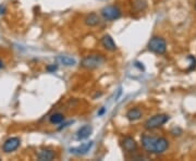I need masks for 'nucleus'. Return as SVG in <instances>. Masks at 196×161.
Segmentation results:
<instances>
[{
    "label": "nucleus",
    "mask_w": 196,
    "mask_h": 161,
    "mask_svg": "<svg viewBox=\"0 0 196 161\" xmlns=\"http://www.w3.org/2000/svg\"><path fill=\"white\" fill-rule=\"evenodd\" d=\"M49 121L51 124H60L65 121V116L60 112H57L49 116Z\"/></svg>",
    "instance_id": "obj_15"
},
{
    "label": "nucleus",
    "mask_w": 196,
    "mask_h": 161,
    "mask_svg": "<svg viewBox=\"0 0 196 161\" xmlns=\"http://www.w3.org/2000/svg\"><path fill=\"white\" fill-rule=\"evenodd\" d=\"M20 144H21V140H20L19 137H10L3 143L2 145V150L6 154H10L12 151L17 150L20 147Z\"/></svg>",
    "instance_id": "obj_6"
},
{
    "label": "nucleus",
    "mask_w": 196,
    "mask_h": 161,
    "mask_svg": "<svg viewBox=\"0 0 196 161\" xmlns=\"http://www.w3.org/2000/svg\"><path fill=\"white\" fill-rule=\"evenodd\" d=\"M105 110H106V109H105V108L103 107V108H101V109H100V110H99V111H98V113H97V114H98L99 116H103V114L105 113Z\"/></svg>",
    "instance_id": "obj_19"
},
{
    "label": "nucleus",
    "mask_w": 196,
    "mask_h": 161,
    "mask_svg": "<svg viewBox=\"0 0 196 161\" xmlns=\"http://www.w3.org/2000/svg\"><path fill=\"white\" fill-rule=\"evenodd\" d=\"M100 14L106 21H116V20L120 19L122 12L116 6H106L101 9Z\"/></svg>",
    "instance_id": "obj_5"
},
{
    "label": "nucleus",
    "mask_w": 196,
    "mask_h": 161,
    "mask_svg": "<svg viewBox=\"0 0 196 161\" xmlns=\"http://www.w3.org/2000/svg\"><path fill=\"white\" fill-rule=\"evenodd\" d=\"M148 49L156 54H164L167 51V43L162 37L155 36L148 41Z\"/></svg>",
    "instance_id": "obj_4"
},
{
    "label": "nucleus",
    "mask_w": 196,
    "mask_h": 161,
    "mask_svg": "<svg viewBox=\"0 0 196 161\" xmlns=\"http://www.w3.org/2000/svg\"><path fill=\"white\" fill-rule=\"evenodd\" d=\"M101 45L108 51H116L117 50V45L114 43L113 38L110 36L109 34H106L101 37Z\"/></svg>",
    "instance_id": "obj_8"
},
{
    "label": "nucleus",
    "mask_w": 196,
    "mask_h": 161,
    "mask_svg": "<svg viewBox=\"0 0 196 161\" xmlns=\"http://www.w3.org/2000/svg\"><path fill=\"white\" fill-rule=\"evenodd\" d=\"M195 9H196V4H195Z\"/></svg>",
    "instance_id": "obj_22"
},
{
    "label": "nucleus",
    "mask_w": 196,
    "mask_h": 161,
    "mask_svg": "<svg viewBox=\"0 0 196 161\" xmlns=\"http://www.w3.org/2000/svg\"><path fill=\"white\" fill-rule=\"evenodd\" d=\"M84 23L86 24L87 26L93 27V26H96L100 23V17H99V15L96 14V13H89V14H87L86 17H85Z\"/></svg>",
    "instance_id": "obj_13"
},
{
    "label": "nucleus",
    "mask_w": 196,
    "mask_h": 161,
    "mask_svg": "<svg viewBox=\"0 0 196 161\" xmlns=\"http://www.w3.org/2000/svg\"><path fill=\"white\" fill-rule=\"evenodd\" d=\"M4 12H6V6L4 4H0V15L4 14Z\"/></svg>",
    "instance_id": "obj_18"
},
{
    "label": "nucleus",
    "mask_w": 196,
    "mask_h": 161,
    "mask_svg": "<svg viewBox=\"0 0 196 161\" xmlns=\"http://www.w3.org/2000/svg\"><path fill=\"white\" fill-rule=\"evenodd\" d=\"M57 61H58L60 64L65 65V67H73V65L76 64V60L71 56H68V54H60L57 58Z\"/></svg>",
    "instance_id": "obj_11"
},
{
    "label": "nucleus",
    "mask_w": 196,
    "mask_h": 161,
    "mask_svg": "<svg viewBox=\"0 0 196 161\" xmlns=\"http://www.w3.org/2000/svg\"><path fill=\"white\" fill-rule=\"evenodd\" d=\"M57 69H58V65H57V64H50V65H48V67H47V71L50 72V73L55 72Z\"/></svg>",
    "instance_id": "obj_17"
},
{
    "label": "nucleus",
    "mask_w": 196,
    "mask_h": 161,
    "mask_svg": "<svg viewBox=\"0 0 196 161\" xmlns=\"http://www.w3.org/2000/svg\"><path fill=\"white\" fill-rule=\"evenodd\" d=\"M147 8V1L146 0H134L133 2V9L135 11H144Z\"/></svg>",
    "instance_id": "obj_16"
},
{
    "label": "nucleus",
    "mask_w": 196,
    "mask_h": 161,
    "mask_svg": "<svg viewBox=\"0 0 196 161\" xmlns=\"http://www.w3.org/2000/svg\"><path fill=\"white\" fill-rule=\"evenodd\" d=\"M120 95H121V87L118 89V95L116 96V100H118V98H119V96H120Z\"/></svg>",
    "instance_id": "obj_20"
},
{
    "label": "nucleus",
    "mask_w": 196,
    "mask_h": 161,
    "mask_svg": "<svg viewBox=\"0 0 196 161\" xmlns=\"http://www.w3.org/2000/svg\"><path fill=\"white\" fill-rule=\"evenodd\" d=\"M122 147L127 153H133L137 148V143L131 136H127L124 140H122Z\"/></svg>",
    "instance_id": "obj_10"
},
{
    "label": "nucleus",
    "mask_w": 196,
    "mask_h": 161,
    "mask_svg": "<svg viewBox=\"0 0 196 161\" xmlns=\"http://www.w3.org/2000/svg\"><path fill=\"white\" fill-rule=\"evenodd\" d=\"M143 116V112L141 109L138 108H133V109H130L129 111L127 112V119L130 121H136L140 120Z\"/></svg>",
    "instance_id": "obj_14"
},
{
    "label": "nucleus",
    "mask_w": 196,
    "mask_h": 161,
    "mask_svg": "<svg viewBox=\"0 0 196 161\" xmlns=\"http://www.w3.org/2000/svg\"><path fill=\"white\" fill-rule=\"evenodd\" d=\"M93 145H94V142H92V140H91V142L84 143V144H82L81 146L70 148V153L73 154V155H76V156L86 155V154L88 153L89 150H91V148L93 147Z\"/></svg>",
    "instance_id": "obj_7"
},
{
    "label": "nucleus",
    "mask_w": 196,
    "mask_h": 161,
    "mask_svg": "<svg viewBox=\"0 0 196 161\" xmlns=\"http://www.w3.org/2000/svg\"><path fill=\"white\" fill-rule=\"evenodd\" d=\"M142 146L147 153L154 155L164 154L169 147V140L165 137H155V136L144 135L141 138Z\"/></svg>",
    "instance_id": "obj_1"
},
{
    "label": "nucleus",
    "mask_w": 196,
    "mask_h": 161,
    "mask_svg": "<svg viewBox=\"0 0 196 161\" xmlns=\"http://www.w3.org/2000/svg\"><path fill=\"white\" fill-rule=\"evenodd\" d=\"M169 119H170V116H167V114H162V113L156 114V116L149 118L148 120L144 123V127L146 130H149V131H151V130H156L158 129V127L162 126L165 123L168 122Z\"/></svg>",
    "instance_id": "obj_3"
},
{
    "label": "nucleus",
    "mask_w": 196,
    "mask_h": 161,
    "mask_svg": "<svg viewBox=\"0 0 196 161\" xmlns=\"http://www.w3.org/2000/svg\"><path fill=\"white\" fill-rule=\"evenodd\" d=\"M92 133H93V126L89 124H86L84 126L80 127L79 131L76 132V140H86V138H88L92 135Z\"/></svg>",
    "instance_id": "obj_9"
},
{
    "label": "nucleus",
    "mask_w": 196,
    "mask_h": 161,
    "mask_svg": "<svg viewBox=\"0 0 196 161\" xmlns=\"http://www.w3.org/2000/svg\"><path fill=\"white\" fill-rule=\"evenodd\" d=\"M56 157V154L49 149H43L37 153V159L41 161H50Z\"/></svg>",
    "instance_id": "obj_12"
},
{
    "label": "nucleus",
    "mask_w": 196,
    "mask_h": 161,
    "mask_svg": "<svg viewBox=\"0 0 196 161\" xmlns=\"http://www.w3.org/2000/svg\"><path fill=\"white\" fill-rule=\"evenodd\" d=\"M106 62V58L103 54H88L81 62L82 68L86 70H95L103 67Z\"/></svg>",
    "instance_id": "obj_2"
},
{
    "label": "nucleus",
    "mask_w": 196,
    "mask_h": 161,
    "mask_svg": "<svg viewBox=\"0 0 196 161\" xmlns=\"http://www.w3.org/2000/svg\"><path fill=\"white\" fill-rule=\"evenodd\" d=\"M4 67V64H3V62H2V60H0V69H2V68Z\"/></svg>",
    "instance_id": "obj_21"
}]
</instances>
